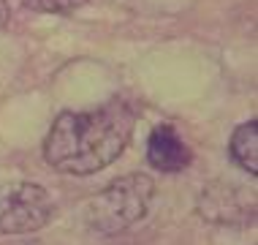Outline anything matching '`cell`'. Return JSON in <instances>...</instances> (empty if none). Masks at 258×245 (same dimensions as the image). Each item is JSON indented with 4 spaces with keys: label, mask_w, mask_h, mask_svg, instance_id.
<instances>
[{
    "label": "cell",
    "mask_w": 258,
    "mask_h": 245,
    "mask_svg": "<svg viewBox=\"0 0 258 245\" xmlns=\"http://www.w3.org/2000/svg\"><path fill=\"white\" fill-rule=\"evenodd\" d=\"M134 125L136 112L122 98H111L87 112H62L46 134L44 158L62 174L87 177L120 158Z\"/></svg>",
    "instance_id": "cell-1"
},
{
    "label": "cell",
    "mask_w": 258,
    "mask_h": 245,
    "mask_svg": "<svg viewBox=\"0 0 258 245\" xmlns=\"http://www.w3.org/2000/svg\"><path fill=\"white\" fill-rule=\"evenodd\" d=\"M155 183L147 174H125L98 191L87 205V223L101 234H120L150 210Z\"/></svg>",
    "instance_id": "cell-2"
},
{
    "label": "cell",
    "mask_w": 258,
    "mask_h": 245,
    "mask_svg": "<svg viewBox=\"0 0 258 245\" xmlns=\"http://www.w3.org/2000/svg\"><path fill=\"white\" fill-rule=\"evenodd\" d=\"M52 213V196L36 183H14L0 188V234H30L46 226Z\"/></svg>",
    "instance_id": "cell-3"
},
{
    "label": "cell",
    "mask_w": 258,
    "mask_h": 245,
    "mask_svg": "<svg viewBox=\"0 0 258 245\" xmlns=\"http://www.w3.org/2000/svg\"><path fill=\"white\" fill-rule=\"evenodd\" d=\"M147 161L152 169L163 174L182 172L190 164V147L185 144L174 125H158L147 139Z\"/></svg>",
    "instance_id": "cell-4"
},
{
    "label": "cell",
    "mask_w": 258,
    "mask_h": 245,
    "mask_svg": "<svg viewBox=\"0 0 258 245\" xmlns=\"http://www.w3.org/2000/svg\"><path fill=\"white\" fill-rule=\"evenodd\" d=\"M228 153H231V158L242 166V169L255 177L258 174V123L255 120L242 123L239 128L234 131Z\"/></svg>",
    "instance_id": "cell-5"
},
{
    "label": "cell",
    "mask_w": 258,
    "mask_h": 245,
    "mask_svg": "<svg viewBox=\"0 0 258 245\" xmlns=\"http://www.w3.org/2000/svg\"><path fill=\"white\" fill-rule=\"evenodd\" d=\"M87 0H25L27 9L33 11H44V14H68L82 9Z\"/></svg>",
    "instance_id": "cell-6"
},
{
    "label": "cell",
    "mask_w": 258,
    "mask_h": 245,
    "mask_svg": "<svg viewBox=\"0 0 258 245\" xmlns=\"http://www.w3.org/2000/svg\"><path fill=\"white\" fill-rule=\"evenodd\" d=\"M9 22V6H6V0H0V27Z\"/></svg>",
    "instance_id": "cell-7"
}]
</instances>
